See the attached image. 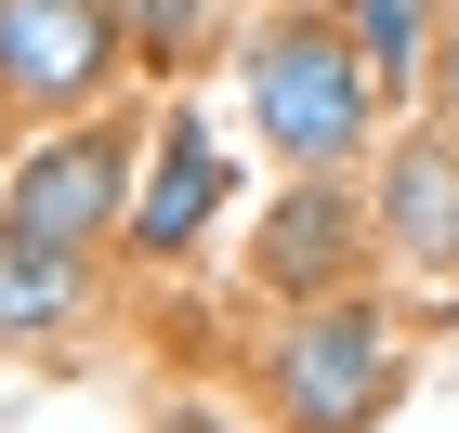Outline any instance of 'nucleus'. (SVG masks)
Listing matches in <instances>:
<instances>
[{
	"mask_svg": "<svg viewBox=\"0 0 459 433\" xmlns=\"http://www.w3.org/2000/svg\"><path fill=\"white\" fill-rule=\"evenodd\" d=\"M237 92H249V132L276 144L289 171H354L381 106H394L368 79V53L342 39V13H263L237 39Z\"/></svg>",
	"mask_w": 459,
	"mask_h": 433,
	"instance_id": "1",
	"label": "nucleus"
},
{
	"mask_svg": "<svg viewBox=\"0 0 459 433\" xmlns=\"http://www.w3.org/2000/svg\"><path fill=\"white\" fill-rule=\"evenodd\" d=\"M407 394V328L368 289H328V302H289L276 342H263V420L276 433H381Z\"/></svg>",
	"mask_w": 459,
	"mask_h": 433,
	"instance_id": "2",
	"label": "nucleus"
},
{
	"mask_svg": "<svg viewBox=\"0 0 459 433\" xmlns=\"http://www.w3.org/2000/svg\"><path fill=\"white\" fill-rule=\"evenodd\" d=\"M132 184H144L132 118H53V132L0 171V223H13V237H53V250H106L118 223H132Z\"/></svg>",
	"mask_w": 459,
	"mask_h": 433,
	"instance_id": "3",
	"label": "nucleus"
},
{
	"mask_svg": "<svg viewBox=\"0 0 459 433\" xmlns=\"http://www.w3.org/2000/svg\"><path fill=\"white\" fill-rule=\"evenodd\" d=\"M132 66V13L118 0H0V106L53 132V118H92Z\"/></svg>",
	"mask_w": 459,
	"mask_h": 433,
	"instance_id": "4",
	"label": "nucleus"
},
{
	"mask_svg": "<svg viewBox=\"0 0 459 433\" xmlns=\"http://www.w3.org/2000/svg\"><path fill=\"white\" fill-rule=\"evenodd\" d=\"M223 211H237V158H223V132L197 106H171L158 132H144V184H132L118 250H132V263H197L223 237Z\"/></svg>",
	"mask_w": 459,
	"mask_h": 433,
	"instance_id": "5",
	"label": "nucleus"
},
{
	"mask_svg": "<svg viewBox=\"0 0 459 433\" xmlns=\"http://www.w3.org/2000/svg\"><path fill=\"white\" fill-rule=\"evenodd\" d=\"M368 250H381L368 197H354L342 171H289V197L249 223V289H276V302H328V289H354Z\"/></svg>",
	"mask_w": 459,
	"mask_h": 433,
	"instance_id": "6",
	"label": "nucleus"
},
{
	"mask_svg": "<svg viewBox=\"0 0 459 433\" xmlns=\"http://www.w3.org/2000/svg\"><path fill=\"white\" fill-rule=\"evenodd\" d=\"M368 223H381V250L407 263V276L459 289V132L433 118V132H394L381 184H368Z\"/></svg>",
	"mask_w": 459,
	"mask_h": 433,
	"instance_id": "7",
	"label": "nucleus"
},
{
	"mask_svg": "<svg viewBox=\"0 0 459 433\" xmlns=\"http://www.w3.org/2000/svg\"><path fill=\"white\" fill-rule=\"evenodd\" d=\"M79 316H92V250H53V237L0 223V342H53Z\"/></svg>",
	"mask_w": 459,
	"mask_h": 433,
	"instance_id": "8",
	"label": "nucleus"
},
{
	"mask_svg": "<svg viewBox=\"0 0 459 433\" xmlns=\"http://www.w3.org/2000/svg\"><path fill=\"white\" fill-rule=\"evenodd\" d=\"M118 13H132V66H158V79H184L223 39V0H118Z\"/></svg>",
	"mask_w": 459,
	"mask_h": 433,
	"instance_id": "9",
	"label": "nucleus"
},
{
	"mask_svg": "<svg viewBox=\"0 0 459 433\" xmlns=\"http://www.w3.org/2000/svg\"><path fill=\"white\" fill-rule=\"evenodd\" d=\"M342 39L368 53L381 92H407V66H420V0H342Z\"/></svg>",
	"mask_w": 459,
	"mask_h": 433,
	"instance_id": "10",
	"label": "nucleus"
},
{
	"mask_svg": "<svg viewBox=\"0 0 459 433\" xmlns=\"http://www.w3.org/2000/svg\"><path fill=\"white\" fill-rule=\"evenodd\" d=\"M158 433H237V420H223V407H197V394H184V407H171V420H158Z\"/></svg>",
	"mask_w": 459,
	"mask_h": 433,
	"instance_id": "11",
	"label": "nucleus"
}]
</instances>
